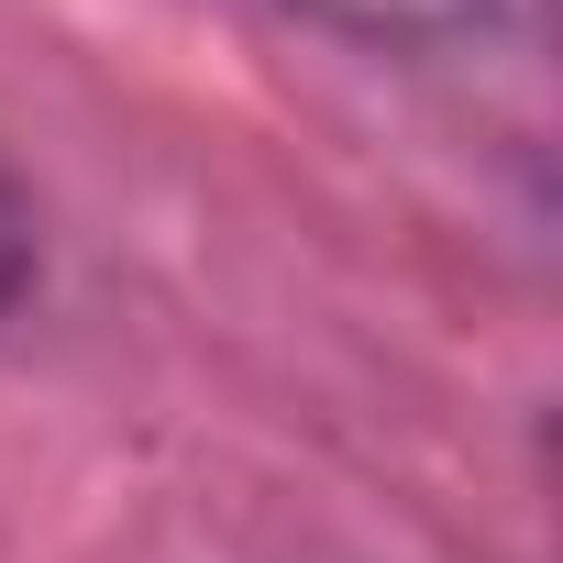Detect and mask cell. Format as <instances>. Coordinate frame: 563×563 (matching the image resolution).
Listing matches in <instances>:
<instances>
[{
	"label": "cell",
	"mask_w": 563,
	"mask_h": 563,
	"mask_svg": "<svg viewBox=\"0 0 563 563\" xmlns=\"http://www.w3.org/2000/svg\"><path fill=\"white\" fill-rule=\"evenodd\" d=\"M276 12H299L343 45H387V56H420V45H464L486 34L508 0H276Z\"/></svg>",
	"instance_id": "1"
},
{
	"label": "cell",
	"mask_w": 563,
	"mask_h": 563,
	"mask_svg": "<svg viewBox=\"0 0 563 563\" xmlns=\"http://www.w3.org/2000/svg\"><path fill=\"white\" fill-rule=\"evenodd\" d=\"M23 299H34V199H23L12 166H0V332H12Z\"/></svg>",
	"instance_id": "2"
}]
</instances>
